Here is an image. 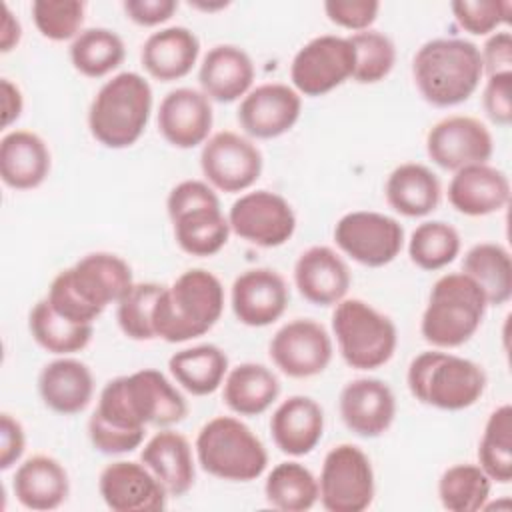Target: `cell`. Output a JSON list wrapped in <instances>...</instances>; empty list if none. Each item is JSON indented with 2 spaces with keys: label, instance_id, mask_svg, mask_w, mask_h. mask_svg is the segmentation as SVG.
Returning <instances> with one entry per match:
<instances>
[{
  "label": "cell",
  "instance_id": "cell-16",
  "mask_svg": "<svg viewBox=\"0 0 512 512\" xmlns=\"http://www.w3.org/2000/svg\"><path fill=\"white\" fill-rule=\"evenodd\" d=\"M274 366L288 378H312L332 362L334 344L328 330L312 318H294L280 326L268 344Z\"/></svg>",
  "mask_w": 512,
  "mask_h": 512
},
{
  "label": "cell",
  "instance_id": "cell-54",
  "mask_svg": "<svg viewBox=\"0 0 512 512\" xmlns=\"http://www.w3.org/2000/svg\"><path fill=\"white\" fill-rule=\"evenodd\" d=\"M190 6H194V8H200V10H206V12H212V10H220V8H226L228 4H226V2H218V4H200V2H190Z\"/></svg>",
  "mask_w": 512,
  "mask_h": 512
},
{
  "label": "cell",
  "instance_id": "cell-44",
  "mask_svg": "<svg viewBox=\"0 0 512 512\" xmlns=\"http://www.w3.org/2000/svg\"><path fill=\"white\" fill-rule=\"evenodd\" d=\"M36 30L52 40H74L82 32L86 4L80 0H34L30 6Z\"/></svg>",
  "mask_w": 512,
  "mask_h": 512
},
{
  "label": "cell",
  "instance_id": "cell-23",
  "mask_svg": "<svg viewBox=\"0 0 512 512\" xmlns=\"http://www.w3.org/2000/svg\"><path fill=\"white\" fill-rule=\"evenodd\" d=\"M350 282L348 264L330 246H310L294 264V286L314 306H336L346 298Z\"/></svg>",
  "mask_w": 512,
  "mask_h": 512
},
{
  "label": "cell",
  "instance_id": "cell-49",
  "mask_svg": "<svg viewBox=\"0 0 512 512\" xmlns=\"http://www.w3.org/2000/svg\"><path fill=\"white\" fill-rule=\"evenodd\" d=\"M124 14L138 26L152 28L168 22L178 10L176 0H124Z\"/></svg>",
  "mask_w": 512,
  "mask_h": 512
},
{
  "label": "cell",
  "instance_id": "cell-27",
  "mask_svg": "<svg viewBox=\"0 0 512 512\" xmlns=\"http://www.w3.org/2000/svg\"><path fill=\"white\" fill-rule=\"evenodd\" d=\"M140 462L162 482L168 496H184L196 482V452L188 438L172 428H160L144 444Z\"/></svg>",
  "mask_w": 512,
  "mask_h": 512
},
{
  "label": "cell",
  "instance_id": "cell-28",
  "mask_svg": "<svg viewBox=\"0 0 512 512\" xmlns=\"http://www.w3.org/2000/svg\"><path fill=\"white\" fill-rule=\"evenodd\" d=\"M16 500L36 512L60 508L70 494V478L60 460L48 454H34L18 464L12 478Z\"/></svg>",
  "mask_w": 512,
  "mask_h": 512
},
{
  "label": "cell",
  "instance_id": "cell-3",
  "mask_svg": "<svg viewBox=\"0 0 512 512\" xmlns=\"http://www.w3.org/2000/svg\"><path fill=\"white\" fill-rule=\"evenodd\" d=\"M222 312L220 278L210 270L190 268L162 288L154 306V334L170 344L188 342L212 330Z\"/></svg>",
  "mask_w": 512,
  "mask_h": 512
},
{
  "label": "cell",
  "instance_id": "cell-13",
  "mask_svg": "<svg viewBox=\"0 0 512 512\" xmlns=\"http://www.w3.org/2000/svg\"><path fill=\"white\" fill-rule=\"evenodd\" d=\"M334 242L348 258L368 268H382L404 248L402 224L382 212L354 210L334 226Z\"/></svg>",
  "mask_w": 512,
  "mask_h": 512
},
{
  "label": "cell",
  "instance_id": "cell-26",
  "mask_svg": "<svg viewBox=\"0 0 512 512\" xmlns=\"http://www.w3.org/2000/svg\"><path fill=\"white\" fill-rule=\"evenodd\" d=\"M270 434L282 454L294 458L306 456L322 440L324 410L310 396H288L270 416Z\"/></svg>",
  "mask_w": 512,
  "mask_h": 512
},
{
  "label": "cell",
  "instance_id": "cell-32",
  "mask_svg": "<svg viewBox=\"0 0 512 512\" xmlns=\"http://www.w3.org/2000/svg\"><path fill=\"white\" fill-rule=\"evenodd\" d=\"M384 196L396 214L406 218H422L438 208L442 186L438 176L428 166L404 162L388 174Z\"/></svg>",
  "mask_w": 512,
  "mask_h": 512
},
{
  "label": "cell",
  "instance_id": "cell-25",
  "mask_svg": "<svg viewBox=\"0 0 512 512\" xmlns=\"http://www.w3.org/2000/svg\"><path fill=\"white\" fill-rule=\"evenodd\" d=\"M256 70L250 54L234 44L212 46L198 68L200 90L214 102L230 104L252 90Z\"/></svg>",
  "mask_w": 512,
  "mask_h": 512
},
{
  "label": "cell",
  "instance_id": "cell-4",
  "mask_svg": "<svg viewBox=\"0 0 512 512\" xmlns=\"http://www.w3.org/2000/svg\"><path fill=\"white\" fill-rule=\"evenodd\" d=\"M484 76L480 48L464 38H434L424 42L412 58V78L420 96L450 108L466 102Z\"/></svg>",
  "mask_w": 512,
  "mask_h": 512
},
{
  "label": "cell",
  "instance_id": "cell-6",
  "mask_svg": "<svg viewBox=\"0 0 512 512\" xmlns=\"http://www.w3.org/2000/svg\"><path fill=\"white\" fill-rule=\"evenodd\" d=\"M406 384L420 404L458 412L482 398L488 378L478 362L434 348L410 360Z\"/></svg>",
  "mask_w": 512,
  "mask_h": 512
},
{
  "label": "cell",
  "instance_id": "cell-2",
  "mask_svg": "<svg viewBox=\"0 0 512 512\" xmlns=\"http://www.w3.org/2000/svg\"><path fill=\"white\" fill-rule=\"evenodd\" d=\"M132 284V268L124 258L112 252H90L54 276L46 300L60 316L78 324H94Z\"/></svg>",
  "mask_w": 512,
  "mask_h": 512
},
{
  "label": "cell",
  "instance_id": "cell-8",
  "mask_svg": "<svg viewBox=\"0 0 512 512\" xmlns=\"http://www.w3.org/2000/svg\"><path fill=\"white\" fill-rule=\"evenodd\" d=\"M198 466L226 482H252L268 466L264 442L236 416H214L196 434Z\"/></svg>",
  "mask_w": 512,
  "mask_h": 512
},
{
  "label": "cell",
  "instance_id": "cell-21",
  "mask_svg": "<svg viewBox=\"0 0 512 512\" xmlns=\"http://www.w3.org/2000/svg\"><path fill=\"white\" fill-rule=\"evenodd\" d=\"M156 124L170 146L180 150L196 148L210 138L214 124L212 100L196 88H174L162 98Z\"/></svg>",
  "mask_w": 512,
  "mask_h": 512
},
{
  "label": "cell",
  "instance_id": "cell-45",
  "mask_svg": "<svg viewBox=\"0 0 512 512\" xmlns=\"http://www.w3.org/2000/svg\"><path fill=\"white\" fill-rule=\"evenodd\" d=\"M458 26L474 36L494 34L496 28L510 22V0H454L450 4Z\"/></svg>",
  "mask_w": 512,
  "mask_h": 512
},
{
  "label": "cell",
  "instance_id": "cell-10",
  "mask_svg": "<svg viewBox=\"0 0 512 512\" xmlns=\"http://www.w3.org/2000/svg\"><path fill=\"white\" fill-rule=\"evenodd\" d=\"M332 334L342 360L354 370H376L398 346L396 324L360 298H344L332 312Z\"/></svg>",
  "mask_w": 512,
  "mask_h": 512
},
{
  "label": "cell",
  "instance_id": "cell-31",
  "mask_svg": "<svg viewBox=\"0 0 512 512\" xmlns=\"http://www.w3.org/2000/svg\"><path fill=\"white\" fill-rule=\"evenodd\" d=\"M52 156L32 130H10L0 140V178L12 190H34L50 174Z\"/></svg>",
  "mask_w": 512,
  "mask_h": 512
},
{
  "label": "cell",
  "instance_id": "cell-15",
  "mask_svg": "<svg viewBox=\"0 0 512 512\" xmlns=\"http://www.w3.org/2000/svg\"><path fill=\"white\" fill-rule=\"evenodd\" d=\"M230 230L260 248H278L296 232V214L278 192L252 190L232 202L228 210Z\"/></svg>",
  "mask_w": 512,
  "mask_h": 512
},
{
  "label": "cell",
  "instance_id": "cell-30",
  "mask_svg": "<svg viewBox=\"0 0 512 512\" xmlns=\"http://www.w3.org/2000/svg\"><path fill=\"white\" fill-rule=\"evenodd\" d=\"M38 392L46 408L72 416L88 408L94 396L92 370L76 358H56L38 374Z\"/></svg>",
  "mask_w": 512,
  "mask_h": 512
},
{
  "label": "cell",
  "instance_id": "cell-12",
  "mask_svg": "<svg viewBox=\"0 0 512 512\" xmlns=\"http://www.w3.org/2000/svg\"><path fill=\"white\" fill-rule=\"evenodd\" d=\"M354 66L356 54L348 36H316L308 40L292 58V88L300 96H324L350 80Z\"/></svg>",
  "mask_w": 512,
  "mask_h": 512
},
{
  "label": "cell",
  "instance_id": "cell-7",
  "mask_svg": "<svg viewBox=\"0 0 512 512\" xmlns=\"http://www.w3.org/2000/svg\"><path fill=\"white\" fill-rule=\"evenodd\" d=\"M486 308V296L470 276L448 272L430 290L420 334L434 348H458L478 332Z\"/></svg>",
  "mask_w": 512,
  "mask_h": 512
},
{
  "label": "cell",
  "instance_id": "cell-40",
  "mask_svg": "<svg viewBox=\"0 0 512 512\" xmlns=\"http://www.w3.org/2000/svg\"><path fill=\"white\" fill-rule=\"evenodd\" d=\"M492 490V480L478 464L448 466L438 478V498L448 512L484 510Z\"/></svg>",
  "mask_w": 512,
  "mask_h": 512
},
{
  "label": "cell",
  "instance_id": "cell-20",
  "mask_svg": "<svg viewBox=\"0 0 512 512\" xmlns=\"http://www.w3.org/2000/svg\"><path fill=\"white\" fill-rule=\"evenodd\" d=\"M290 290L282 274L272 268H250L238 274L230 288V306L236 320L250 328H264L282 318Z\"/></svg>",
  "mask_w": 512,
  "mask_h": 512
},
{
  "label": "cell",
  "instance_id": "cell-50",
  "mask_svg": "<svg viewBox=\"0 0 512 512\" xmlns=\"http://www.w3.org/2000/svg\"><path fill=\"white\" fill-rule=\"evenodd\" d=\"M480 58L486 78L512 72V34L508 30L490 34L480 48Z\"/></svg>",
  "mask_w": 512,
  "mask_h": 512
},
{
  "label": "cell",
  "instance_id": "cell-51",
  "mask_svg": "<svg viewBox=\"0 0 512 512\" xmlns=\"http://www.w3.org/2000/svg\"><path fill=\"white\" fill-rule=\"evenodd\" d=\"M26 450V432L18 418L8 412L0 414V470H10L20 462Z\"/></svg>",
  "mask_w": 512,
  "mask_h": 512
},
{
  "label": "cell",
  "instance_id": "cell-47",
  "mask_svg": "<svg viewBox=\"0 0 512 512\" xmlns=\"http://www.w3.org/2000/svg\"><path fill=\"white\" fill-rule=\"evenodd\" d=\"M380 10L376 0H328L324 2V12L328 20L340 28L352 32L370 30Z\"/></svg>",
  "mask_w": 512,
  "mask_h": 512
},
{
  "label": "cell",
  "instance_id": "cell-39",
  "mask_svg": "<svg viewBox=\"0 0 512 512\" xmlns=\"http://www.w3.org/2000/svg\"><path fill=\"white\" fill-rule=\"evenodd\" d=\"M478 466L496 484L512 480V406L502 404L490 412L478 442Z\"/></svg>",
  "mask_w": 512,
  "mask_h": 512
},
{
  "label": "cell",
  "instance_id": "cell-5",
  "mask_svg": "<svg viewBox=\"0 0 512 512\" xmlns=\"http://www.w3.org/2000/svg\"><path fill=\"white\" fill-rule=\"evenodd\" d=\"M152 86L138 72H120L106 80L88 108L92 138L104 148L122 150L140 140L152 114Z\"/></svg>",
  "mask_w": 512,
  "mask_h": 512
},
{
  "label": "cell",
  "instance_id": "cell-53",
  "mask_svg": "<svg viewBox=\"0 0 512 512\" xmlns=\"http://www.w3.org/2000/svg\"><path fill=\"white\" fill-rule=\"evenodd\" d=\"M2 26H0V52L6 54L10 50H14L22 38V26L20 20L12 14L10 6L4 4L2 6Z\"/></svg>",
  "mask_w": 512,
  "mask_h": 512
},
{
  "label": "cell",
  "instance_id": "cell-52",
  "mask_svg": "<svg viewBox=\"0 0 512 512\" xmlns=\"http://www.w3.org/2000/svg\"><path fill=\"white\" fill-rule=\"evenodd\" d=\"M2 88V128H10L24 110V96L18 84H14L10 78L0 80Z\"/></svg>",
  "mask_w": 512,
  "mask_h": 512
},
{
  "label": "cell",
  "instance_id": "cell-1",
  "mask_svg": "<svg viewBox=\"0 0 512 512\" xmlns=\"http://www.w3.org/2000/svg\"><path fill=\"white\" fill-rule=\"evenodd\" d=\"M92 414L126 430L170 428L186 418L188 402L160 370L142 368L106 382Z\"/></svg>",
  "mask_w": 512,
  "mask_h": 512
},
{
  "label": "cell",
  "instance_id": "cell-14",
  "mask_svg": "<svg viewBox=\"0 0 512 512\" xmlns=\"http://www.w3.org/2000/svg\"><path fill=\"white\" fill-rule=\"evenodd\" d=\"M262 168L260 148L238 132L220 130L202 144L200 170L214 190L226 194L244 192L256 184Z\"/></svg>",
  "mask_w": 512,
  "mask_h": 512
},
{
  "label": "cell",
  "instance_id": "cell-46",
  "mask_svg": "<svg viewBox=\"0 0 512 512\" xmlns=\"http://www.w3.org/2000/svg\"><path fill=\"white\" fill-rule=\"evenodd\" d=\"M144 434L146 430H126L110 426L94 414L88 418V438L92 446L108 456L126 454L140 448V444L144 442Z\"/></svg>",
  "mask_w": 512,
  "mask_h": 512
},
{
  "label": "cell",
  "instance_id": "cell-11",
  "mask_svg": "<svg viewBox=\"0 0 512 512\" xmlns=\"http://www.w3.org/2000/svg\"><path fill=\"white\" fill-rule=\"evenodd\" d=\"M318 492V500L328 512L366 510L376 494V478L368 454L348 442L330 448L322 462Z\"/></svg>",
  "mask_w": 512,
  "mask_h": 512
},
{
  "label": "cell",
  "instance_id": "cell-18",
  "mask_svg": "<svg viewBox=\"0 0 512 512\" xmlns=\"http://www.w3.org/2000/svg\"><path fill=\"white\" fill-rule=\"evenodd\" d=\"M98 492L114 512H158L170 498L150 468L134 460L106 464L98 476Z\"/></svg>",
  "mask_w": 512,
  "mask_h": 512
},
{
  "label": "cell",
  "instance_id": "cell-38",
  "mask_svg": "<svg viewBox=\"0 0 512 512\" xmlns=\"http://www.w3.org/2000/svg\"><path fill=\"white\" fill-rule=\"evenodd\" d=\"M70 62L86 78H102L126 58L124 40L110 28H86L70 44Z\"/></svg>",
  "mask_w": 512,
  "mask_h": 512
},
{
  "label": "cell",
  "instance_id": "cell-42",
  "mask_svg": "<svg viewBox=\"0 0 512 512\" xmlns=\"http://www.w3.org/2000/svg\"><path fill=\"white\" fill-rule=\"evenodd\" d=\"M164 284L134 282L116 304V320L124 336L136 342L154 340V306Z\"/></svg>",
  "mask_w": 512,
  "mask_h": 512
},
{
  "label": "cell",
  "instance_id": "cell-9",
  "mask_svg": "<svg viewBox=\"0 0 512 512\" xmlns=\"http://www.w3.org/2000/svg\"><path fill=\"white\" fill-rule=\"evenodd\" d=\"M166 212L178 248L190 256L218 254L232 234L220 198L206 180L178 182L168 192Z\"/></svg>",
  "mask_w": 512,
  "mask_h": 512
},
{
  "label": "cell",
  "instance_id": "cell-33",
  "mask_svg": "<svg viewBox=\"0 0 512 512\" xmlns=\"http://www.w3.org/2000/svg\"><path fill=\"white\" fill-rule=\"evenodd\" d=\"M278 394V376L258 362H242L230 368L222 384V400L238 416H258L266 412L276 402Z\"/></svg>",
  "mask_w": 512,
  "mask_h": 512
},
{
  "label": "cell",
  "instance_id": "cell-37",
  "mask_svg": "<svg viewBox=\"0 0 512 512\" xmlns=\"http://www.w3.org/2000/svg\"><path fill=\"white\" fill-rule=\"evenodd\" d=\"M318 478L296 460L276 464L264 482L266 502L282 512H306L318 502Z\"/></svg>",
  "mask_w": 512,
  "mask_h": 512
},
{
  "label": "cell",
  "instance_id": "cell-19",
  "mask_svg": "<svg viewBox=\"0 0 512 512\" xmlns=\"http://www.w3.org/2000/svg\"><path fill=\"white\" fill-rule=\"evenodd\" d=\"M302 112V96L288 84L268 82L252 88L238 106L240 128L256 140H272L294 128Z\"/></svg>",
  "mask_w": 512,
  "mask_h": 512
},
{
  "label": "cell",
  "instance_id": "cell-36",
  "mask_svg": "<svg viewBox=\"0 0 512 512\" xmlns=\"http://www.w3.org/2000/svg\"><path fill=\"white\" fill-rule=\"evenodd\" d=\"M28 330L34 342L46 352L68 356L90 344L94 324H78L60 316L44 298L32 306L28 314Z\"/></svg>",
  "mask_w": 512,
  "mask_h": 512
},
{
  "label": "cell",
  "instance_id": "cell-24",
  "mask_svg": "<svg viewBox=\"0 0 512 512\" xmlns=\"http://www.w3.org/2000/svg\"><path fill=\"white\" fill-rule=\"evenodd\" d=\"M510 200V180L496 168L486 164L464 166L454 172L448 184L450 206L464 216H488L506 208Z\"/></svg>",
  "mask_w": 512,
  "mask_h": 512
},
{
  "label": "cell",
  "instance_id": "cell-43",
  "mask_svg": "<svg viewBox=\"0 0 512 512\" xmlns=\"http://www.w3.org/2000/svg\"><path fill=\"white\" fill-rule=\"evenodd\" d=\"M354 54L356 66L352 80L358 84H378L382 82L396 64V46L380 30H364L348 36Z\"/></svg>",
  "mask_w": 512,
  "mask_h": 512
},
{
  "label": "cell",
  "instance_id": "cell-34",
  "mask_svg": "<svg viewBox=\"0 0 512 512\" xmlns=\"http://www.w3.org/2000/svg\"><path fill=\"white\" fill-rule=\"evenodd\" d=\"M168 370L174 382L192 396L214 394L230 370L226 352L216 344H198L182 348L168 358Z\"/></svg>",
  "mask_w": 512,
  "mask_h": 512
},
{
  "label": "cell",
  "instance_id": "cell-17",
  "mask_svg": "<svg viewBox=\"0 0 512 512\" xmlns=\"http://www.w3.org/2000/svg\"><path fill=\"white\" fill-rule=\"evenodd\" d=\"M492 152V134L486 124L474 116H446L426 134V154L442 170L456 172L464 166L486 164Z\"/></svg>",
  "mask_w": 512,
  "mask_h": 512
},
{
  "label": "cell",
  "instance_id": "cell-48",
  "mask_svg": "<svg viewBox=\"0 0 512 512\" xmlns=\"http://www.w3.org/2000/svg\"><path fill=\"white\" fill-rule=\"evenodd\" d=\"M482 106L494 124L508 126L512 122V72L486 78L482 90Z\"/></svg>",
  "mask_w": 512,
  "mask_h": 512
},
{
  "label": "cell",
  "instance_id": "cell-35",
  "mask_svg": "<svg viewBox=\"0 0 512 512\" xmlns=\"http://www.w3.org/2000/svg\"><path fill=\"white\" fill-rule=\"evenodd\" d=\"M462 272L480 286L488 306H502L512 298V258L502 244H474L464 254Z\"/></svg>",
  "mask_w": 512,
  "mask_h": 512
},
{
  "label": "cell",
  "instance_id": "cell-22",
  "mask_svg": "<svg viewBox=\"0 0 512 512\" xmlns=\"http://www.w3.org/2000/svg\"><path fill=\"white\" fill-rule=\"evenodd\" d=\"M344 426L360 438H378L396 418V396L380 378H354L338 398Z\"/></svg>",
  "mask_w": 512,
  "mask_h": 512
},
{
  "label": "cell",
  "instance_id": "cell-29",
  "mask_svg": "<svg viewBox=\"0 0 512 512\" xmlns=\"http://www.w3.org/2000/svg\"><path fill=\"white\" fill-rule=\"evenodd\" d=\"M200 56V40L186 26H168L152 32L140 50V62L148 76L174 82L188 76Z\"/></svg>",
  "mask_w": 512,
  "mask_h": 512
},
{
  "label": "cell",
  "instance_id": "cell-41",
  "mask_svg": "<svg viewBox=\"0 0 512 512\" xmlns=\"http://www.w3.org/2000/svg\"><path fill=\"white\" fill-rule=\"evenodd\" d=\"M462 240L458 230L444 220L418 224L408 240V256L420 270L436 272L446 268L460 254Z\"/></svg>",
  "mask_w": 512,
  "mask_h": 512
}]
</instances>
